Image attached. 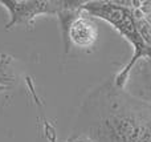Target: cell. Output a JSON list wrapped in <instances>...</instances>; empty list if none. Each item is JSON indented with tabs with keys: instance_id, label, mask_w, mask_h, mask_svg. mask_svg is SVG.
<instances>
[{
	"instance_id": "obj_1",
	"label": "cell",
	"mask_w": 151,
	"mask_h": 142,
	"mask_svg": "<svg viewBox=\"0 0 151 142\" xmlns=\"http://www.w3.org/2000/svg\"><path fill=\"white\" fill-rule=\"evenodd\" d=\"M91 142H151V104L106 81L80 109L73 136Z\"/></svg>"
},
{
	"instance_id": "obj_2",
	"label": "cell",
	"mask_w": 151,
	"mask_h": 142,
	"mask_svg": "<svg viewBox=\"0 0 151 142\" xmlns=\"http://www.w3.org/2000/svg\"><path fill=\"white\" fill-rule=\"evenodd\" d=\"M82 9L86 11L90 16L104 19L107 23H110L134 47V55L131 57L130 63L115 76L114 81H113L115 86L122 89L125 82L127 81L133 66L135 65V63L139 58L146 57L151 61V47H149L142 40V37L139 36L138 31H137L133 17V8L121 7V5L115 4L114 1L94 0V1H85V4L82 5Z\"/></svg>"
},
{
	"instance_id": "obj_3",
	"label": "cell",
	"mask_w": 151,
	"mask_h": 142,
	"mask_svg": "<svg viewBox=\"0 0 151 142\" xmlns=\"http://www.w3.org/2000/svg\"><path fill=\"white\" fill-rule=\"evenodd\" d=\"M0 3L9 11L11 15V20L5 24V29H11L17 24L32 25L36 16L44 13L57 15L60 11L64 9L63 0H0Z\"/></svg>"
},
{
	"instance_id": "obj_4",
	"label": "cell",
	"mask_w": 151,
	"mask_h": 142,
	"mask_svg": "<svg viewBox=\"0 0 151 142\" xmlns=\"http://www.w3.org/2000/svg\"><path fill=\"white\" fill-rule=\"evenodd\" d=\"M98 37L97 24L86 11H81L78 17L73 21L69 31V41L78 48H90Z\"/></svg>"
},
{
	"instance_id": "obj_5",
	"label": "cell",
	"mask_w": 151,
	"mask_h": 142,
	"mask_svg": "<svg viewBox=\"0 0 151 142\" xmlns=\"http://www.w3.org/2000/svg\"><path fill=\"white\" fill-rule=\"evenodd\" d=\"M81 9H66L64 8L63 11L57 13L58 21H60V29L63 32V37H64V43H65V52H69V48H70V41H69V31H70V27L73 24V21L78 17V15L81 13Z\"/></svg>"
},
{
	"instance_id": "obj_6",
	"label": "cell",
	"mask_w": 151,
	"mask_h": 142,
	"mask_svg": "<svg viewBox=\"0 0 151 142\" xmlns=\"http://www.w3.org/2000/svg\"><path fill=\"white\" fill-rule=\"evenodd\" d=\"M133 17L139 36L149 47H151V23L139 8H133Z\"/></svg>"
},
{
	"instance_id": "obj_7",
	"label": "cell",
	"mask_w": 151,
	"mask_h": 142,
	"mask_svg": "<svg viewBox=\"0 0 151 142\" xmlns=\"http://www.w3.org/2000/svg\"><path fill=\"white\" fill-rule=\"evenodd\" d=\"M7 89H9V86H1V85H0V93L4 92V90H7Z\"/></svg>"
}]
</instances>
